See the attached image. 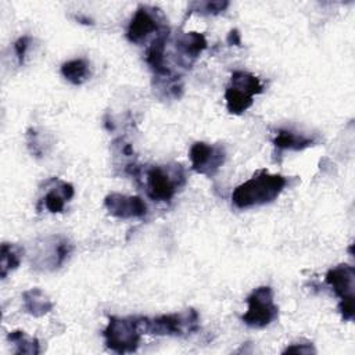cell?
<instances>
[{
	"label": "cell",
	"instance_id": "cell-1",
	"mask_svg": "<svg viewBox=\"0 0 355 355\" xmlns=\"http://www.w3.org/2000/svg\"><path fill=\"white\" fill-rule=\"evenodd\" d=\"M287 184V178L279 173L258 171L252 178L239 184L232 193V202L239 209L259 207L275 201Z\"/></svg>",
	"mask_w": 355,
	"mask_h": 355
},
{
	"label": "cell",
	"instance_id": "cell-24",
	"mask_svg": "<svg viewBox=\"0 0 355 355\" xmlns=\"http://www.w3.org/2000/svg\"><path fill=\"white\" fill-rule=\"evenodd\" d=\"M227 43L229 44H234V46H241V37H240V33L237 29H232L227 35Z\"/></svg>",
	"mask_w": 355,
	"mask_h": 355
},
{
	"label": "cell",
	"instance_id": "cell-9",
	"mask_svg": "<svg viewBox=\"0 0 355 355\" xmlns=\"http://www.w3.org/2000/svg\"><path fill=\"white\" fill-rule=\"evenodd\" d=\"M324 282L340 300L354 298V290H355L354 266L341 263L329 269L324 276Z\"/></svg>",
	"mask_w": 355,
	"mask_h": 355
},
{
	"label": "cell",
	"instance_id": "cell-16",
	"mask_svg": "<svg viewBox=\"0 0 355 355\" xmlns=\"http://www.w3.org/2000/svg\"><path fill=\"white\" fill-rule=\"evenodd\" d=\"M89 62L85 58H75L61 65L62 76L72 85H82L90 76Z\"/></svg>",
	"mask_w": 355,
	"mask_h": 355
},
{
	"label": "cell",
	"instance_id": "cell-21",
	"mask_svg": "<svg viewBox=\"0 0 355 355\" xmlns=\"http://www.w3.org/2000/svg\"><path fill=\"white\" fill-rule=\"evenodd\" d=\"M338 311H340V313H341L343 320H345V322L352 320V319H354V316H355L354 298H344V300H340Z\"/></svg>",
	"mask_w": 355,
	"mask_h": 355
},
{
	"label": "cell",
	"instance_id": "cell-19",
	"mask_svg": "<svg viewBox=\"0 0 355 355\" xmlns=\"http://www.w3.org/2000/svg\"><path fill=\"white\" fill-rule=\"evenodd\" d=\"M8 341H11L17 349V354H29V355H36L40 352L39 348V341L36 338H29L24 331L21 330H14L10 331L7 336Z\"/></svg>",
	"mask_w": 355,
	"mask_h": 355
},
{
	"label": "cell",
	"instance_id": "cell-18",
	"mask_svg": "<svg viewBox=\"0 0 355 355\" xmlns=\"http://www.w3.org/2000/svg\"><path fill=\"white\" fill-rule=\"evenodd\" d=\"M225 100H226V108L230 114H234V115H240L243 114L244 111H247L254 100H252V96L241 92V90H237L232 86H227L226 90H225Z\"/></svg>",
	"mask_w": 355,
	"mask_h": 355
},
{
	"label": "cell",
	"instance_id": "cell-6",
	"mask_svg": "<svg viewBox=\"0 0 355 355\" xmlns=\"http://www.w3.org/2000/svg\"><path fill=\"white\" fill-rule=\"evenodd\" d=\"M161 10L148 6H139L135 15L132 17L128 29L126 37L130 43L140 44L147 40V37L153 33L158 35L162 31L168 29L164 22H161L159 17Z\"/></svg>",
	"mask_w": 355,
	"mask_h": 355
},
{
	"label": "cell",
	"instance_id": "cell-20",
	"mask_svg": "<svg viewBox=\"0 0 355 355\" xmlns=\"http://www.w3.org/2000/svg\"><path fill=\"white\" fill-rule=\"evenodd\" d=\"M229 7V1H194L190 4V12H198L201 15H216L223 12Z\"/></svg>",
	"mask_w": 355,
	"mask_h": 355
},
{
	"label": "cell",
	"instance_id": "cell-14",
	"mask_svg": "<svg viewBox=\"0 0 355 355\" xmlns=\"http://www.w3.org/2000/svg\"><path fill=\"white\" fill-rule=\"evenodd\" d=\"M312 144H313L312 137H306L304 135H298L287 129H279L276 137L273 139V146L277 150V153L283 150L301 151L306 147H311Z\"/></svg>",
	"mask_w": 355,
	"mask_h": 355
},
{
	"label": "cell",
	"instance_id": "cell-13",
	"mask_svg": "<svg viewBox=\"0 0 355 355\" xmlns=\"http://www.w3.org/2000/svg\"><path fill=\"white\" fill-rule=\"evenodd\" d=\"M22 301H24L25 312L35 318H40V316L49 313L54 306V304L49 298V295L43 290L36 288V287L26 290L22 294Z\"/></svg>",
	"mask_w": 355,
	"mask_h": 355
},
{
	"label": "cell",
	"instance_id": "cell-8",
	"mask_svg": "<svg viewBox=\"0 0 355 355\" xmlns=\"http://www.w3.org/2000/svg\"><path fill=\"white\" fill-rule=\"evenodd\" d=\"M104 207L108 214L119 219L143 218L147 214L146 202L137 196L111 193L104 198Z\"/></svg>",
	"mask_w": 355,
	"mask_h": 355
},
{
	"label": "cell",
	"instance_id": "cell-7",
	"mask_svg": "<svg viewBox=\"0 0 355 355\" xmlns=\"http://www.w3.org/2000/svg\"><path fill=\"white\" fill-rule=\"evenodd\" d=\"M191 168L200 175L212 176L226 161V150L220 144H208L197 141L190 147L189 153Z\"/></svg>",
	"mask_w": 355,
	"mask_h": 355
},
{
	"label": "cell",
	"instance_id": "cell-5",
	"mask_svg": "<svg viewBox=\"0 0 355 355\" xmlns=\"http://www.w3.org/2000/svg\"><path fill=\"white\" fill-rule=\"evenodd\" d=\"M248 308L241 320L254 329H263L279 316V308L273 300V290L269 286L255 288L245 300Z\"/></svg>",
	"mask_w": 355,
	"mask_h": 355
},
{
	"label": "cell",
	"instance_id": "cell-15",
	"mask_svg": "<svg viewBox=\"0 0 355 355\" xmlns=\"http://www.w3.org/2000/svg\"><path fill=\"white\" fill-rule=\"evenodd\" d=\"M22 255H24V248L19 247L18 244H11V243L1 244V250H0L1 279H6L10 272H12L19 266Z\"/></svg>",
	"mask_w": 355,
	"mask_h": 355
},
{
	"label": "cell",
	"instance_id": "cell-11",
	"mask_svg": "<svg viewBox=\"0 0 355 355\" xmlns=\"http://www.w3.org/2000/svg\"><path fill=\"white\" fill-rule=\"evenodd\" d=\"M53 180H54V186L50 187V190L44 194L40 202L49 212L60 214V212H64L65 202L73 197L75 191L71 183L58 180L55 178H53Z\"/></svg>",
	"mask_w": 355,
	"mask_h": 355
},
{
	"label": "cell",
	"instance_id": "cell-4",
	"mask_svg": "<svg viewBox=\"0 0 355 355\" xmlns=\"http://www.w3.org/2000/svg\"><path fill=\"white\" fill-rule=\"evenodd\" d=\"M140 318L137 316H110L108 324L103 330L107 348L116 354L135 352L140 344Z\"/></svg>",
	"mask_w": 355,
	"mask_h": 355
},
{
	"label": "cell",
	"instance_id": "cell-2",
	"mask_svg": "<svg viewBox=\"0 0 355 355\" xmlns=\"http://www.w3.org/2000/svg\"><path fill=\"white\" fill-rule=\"evenodd\" d=\"M140 329L141 333L154 336L186 337L200 329V316L196 309L189 308L155 318H140Z\"/></svg>",
	"mask_w": 355,
	"mask_h": 355
},
{
	"label": "cell",
	"instance_id": "cell-12",
	"mask_svg": "<svg viewBox=\"0 0 355 355\" xmlns=\"http://www.w3.org/2000/svg\"><path fill=\"white\" fill-rule=\"evenodd\" d=\"M175 47L180 58L190 64L207 49V39L200 32H186L176 37Z\"/></svg>",
	"mask_w": 355,
	"mask_h": 355
},
{
	"label": "cell",
	"instance_id": "cell-23",
	"mask_svg": "<svg viewBox=\"0 0 355 355\" xmlns=\"http://www.w3.org/2000/svg\"><path fill=\"white\" fill-rule=\"evenodd\" d=\"M315 352H316V349L313 348V345L311 343L291 344L283 351V354H315Z\"/></svg>",
	"mask_w": 355,
	"mask_h": 355
},
{
	"label": "cell",
	"instance_id": "cell-3",
	"mask_svg": "<svg viewBox=\"0 0 355 355\" xmlns=\"http://www.w3.org/2000/svg\"><path fill=\"white\" fill-rule=\"evenodd\" d=\"M186 183L182 165H151L144 173V187L153 201L169 202Z\"/></svg>",
	"mask_w": 355,
	"mask_h": 355
},
{
	"label": "cell",
	"instance_id": "cell-22",
	"mask_svg": "<svg viewBox=\"0 0 355 355\" xmlns=\"http://www.w3.org/2000/svg\"><path fill=\"white\" fill-rule=\"evenodd\" d=\"M29 43H31V37H29V36H21V37L14 43V50H15V54H17V58H18L19 65L24 64L25 54H26V50H28V47H29Z\"/></svg>",
	"mask_w": 355,
	"mask_h": 355
},
{
	"label": "cell",
	"instance_id": "cell-17",
	"mask_svg": "<svg viewBox=\"0 0 355 355\" xmlns=\"http://www.w3.org/2000/svg\"><path fill=\"white\" fill-rule=\"evenodd\" d=\"M229 86H232L237 90H241L252 97L255 94H259L263 92V86H262L261 80L255 75L245 72V71H234L230 76Z\"/></svg>",
	"mask_w": 355,
	"mask_h": 355
},
{
	"label": "cell",
	"instance_id": "cell-10",
	"mask_svg": "<svg viewBox=\"0 0 355 355\" xmlns=\"http://www.w3.org/2000/svg\"><path fill=\"white\" fill-rule=\"evenodd\" d=\"M169 31L165 29L161 33H158L150 43L146 51V62L154 72L157 78H165L172 76V71L168 68L165 62V46L168 40Z\"/></svg>",
	"mask_w": 355,
	"mask_h": 355
}]
</instances>
